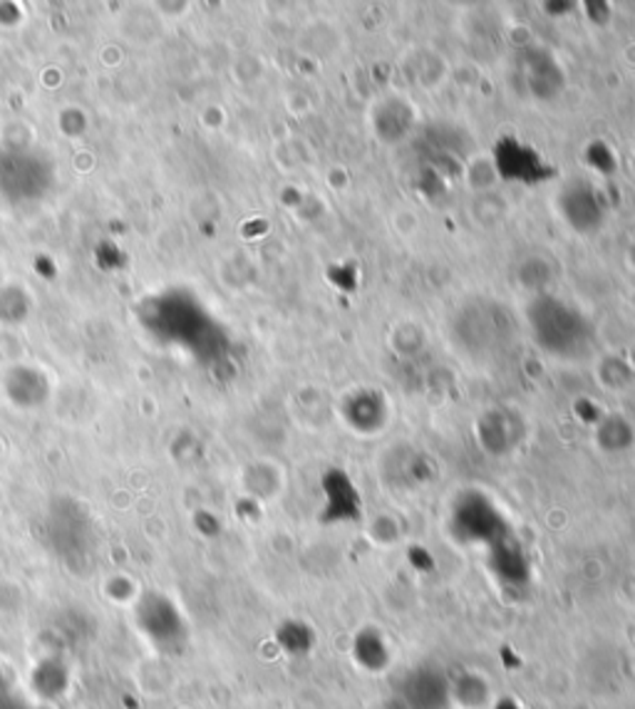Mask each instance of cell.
<instances>
[{
    "instance_id": "cell-1",
    "label": "cell",
    "mask_w": 635,
    "mask_h": 709,
    "mask_svg": "<svg viewBox=\"0 0 635 709\" xmlns=\"http://www.w3.org/2000/svg\"><path fill=\"white\" fill-rule=\"evenodd\" d=\"M137 628L159 650H171L187 640L185 618L165 596H149L142 606H137Z\"/></svg>"
},
{
    "instance_id": "cell-3",
    "label": "cell",
    "mask_w": 635,
    "mask_h": 709,
    "mask_svg": "<svg viewBox=\"0 0 635 709\" xmlns=\"http://www.w3.org/2000/svg\"><path fill=\"white\" fill-rule=\"evenodd\" d=\"M0 709H20L18 705H8V702H3V697H0Z\"/></svg>"
},
{
    "instance_id": "cell-2",
    "label": "cell",
    "mask_w": 635,
    "mask_h": 709,
    "mask_svg": "<svg viewBox=\"0 0 635 709\" xmlns=\"http://www.w3.org/2000/svg\"><path fill=\"white\" fill-rule=\"evenodd\" d=\"M56 677H68L60 665H42V670L36 675V690L42 695L58 697L65 692V682L68 680H56Z\"/></svg>"
}]
</instances>
